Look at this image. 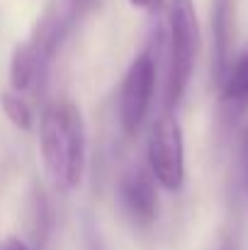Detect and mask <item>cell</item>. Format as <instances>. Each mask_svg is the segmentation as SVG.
<instances>
[{
    "mask_svg": "<svg viewBox=\"0 0 248 250\" xmlns=\"http://www.w3.org/2000/svg\"><path fill=\"white\" fill-rule=\"evenodd\" d=\"M39 146L54 187L68 192L81 185L85 170V124L73 102L54 100L44 107L39 119Z\"/></svg>",
    "mask_w": 248,
    "mask_h": 250,
    "instance_id": "cell-1",
    "label": "cell"
},
{
    "mask_svg": "<svg viewBox=\"0 0 248 250\" xmlns=\"http://www.w3.org/2000/svg\"><path fill=\"white\" fill-rule=\"evenodd\" d=\"M200 51V22L192 0H170L168 5V78L165 109H175L190 85Z\"/></svg>",
    "mask_w": 248,
    "mask_h": 250,
    "instance_id": "cell-2",
    "label": "cell"
},
{
    "mask_svg": "<svg viewBox=\"0 0 248 250\" xmlns=\"http://www.w3.org/2000/svg\"><path fill=\"white\" fill-rule=\"evenodd\" d=\"M149 167L165 189H180L185 182V144L180 124L173 114H163L149 134Z\"/></svg>",
    "mask_w": 248,
    "mask_h": 250,
    "instance_id": "cell-3",
    "label": "cell"
},
{
    "mask_svg": "<svg viewBox=\"0 0 248 250\" xmlns=\"http://www.w3.org/2000/svg\"><path fill=\"white\" fill-rule=\"evenodd\" d=\"M90 2L92 0H51L42 10L27 44L37 51V56L42 59V63L46 68L51 66V61L59 54L61 44L73 32V27L78 24L83 12L90 7Z\"/></svg>",
    "mask_w": 248,
    "mask_h": 250,
    "instance_id": "cell-4",
    "label": "cell"
},
{
    "mask_svg": "<svg viewBox=\"0 0 248 250\" xmlns=\"http://www.w3.org/2000/svg\"><path fill=\"white\" fill-rule=\"evenodd\" d=\"M154 90H156V61L151 51H141L132 61L119 87V122L127 134H136L139 126L144 124L154 100Z\"/></svg>",
    "mask_w": 248,
    "mask_h": 250,
    "instance_id": "cell-5",
    "label": "cell"
},
{
    "mask_svg": "<svg viewBox=\"0 0 248 250\" xmlns=\"http://www.w3.org/2000/svg\"><path fill=\"white\" fill-rule=\"evenodd\" d=\"M119 199L124 211L132 216L134 224L149 226L158 214V194L154 180L144 170H129L119 180Z\"/></svg>",
    "mask_w": 248,
    "mask_h": 250,
    "instance_id": "cell-6",
    "label": "cell"
},
{
    "mask_svg": "<svg viewBox=\"0 0 248 250\" xmlns=\"http://www.w3.org/2000/svg\"><path fill=\"white\" fill-rule=\"evenodd\" d=\"M212 42H214V78L219 81L234 56L236 0H214L212 2Z\"/></svg>",
    "mask_w": 248,
    "mask_h": 250,
    "instance_id": "cell-7",
    "label": "cell"
},
{
    "mask_svg": "<svg viewBox=\"0 0 248 250\" xmlns=\"http://www.w3.org/2000/svg\"><path fill=\"white\" fill-rule=\"evenodd\" d=\"M222 90V102L231 109V112H241L248 107V44L231 56L226 71L222 73V78L217 81Z\"/></svg>",
    "mask_w": 248,
    "mask_h": 250,
    "instance_id": "cell-8",
    "label": "cell"
},
{
    "mask_svg": "<svg viewBox=\"0 0 248 250\" xmlns=\"http://www.w3.org/2000/svg\"><path fill=\"white\" fill-rule=\"evenodd\" d=\"M46 66L42 63V59L37 56V51L22 42L15 46L12 59H10V85L17 92H29L37 85H42L44 76H46Z\"/></svg>",
    "mask_w": 248,
    "mask_h": 250,
    "instance_id": "cell-9",
    "label": "cell"
},
{
    "mask_svg": "<svg viewBox=\"0 0 248 250\" xmlns=\"http://www.w3.org/2000/svg\"><path fill=\"white\" fill-rule=\"evenodd\" d=\"M0 104H2L5 117H7L17 129H22V131L32 129V122H34V117H32V107H29V102L22 97V92H17V90H12V92H2V95H0Z\"/></svg>",
    "mask_w": 248,
    "mask_h": 250,
    "instance_id": "cell-10",
    "label": "cell"
},
{
    "mask_svg": "<svg viewBox=\"0 0 248 250\" xmlns=\"http://www.w3.org/2000/svg\"><path fill=\"white\" fill-rule=\"evenodd\" d=\"M0 250H37V248L27 246V243H24V241H20V238H7V241L0 246Z\"/></svg>",
    "mask_w": 248,
    "mask_h": 250,
    "instance_id": "cell-11",
    "label": "cell"
},
{
    "mask_svg": "<svg viewBox=\"0 0 248 250\" xmlns=\"http://www.w3.org/2000/svg\"><path fill=\"white\" fill-rule=\"evenodd\" d=\"M129 2H132L134 7H139V10H151V12H154V10H158V7L163 5L165 0H129Z\"/></svg>",
    "mask_w": 248,
    "mask_h": 250,
    "instance_id": "cell-12",
    "label": "cell"
},
{
    "mask_svg": "<svg viewBox=\"0 0 248 250\" xmlns=\"http://www.w3.org/2000/svg\"><path fill=\"white\" fill-rule=\"evenodd\" d=\"M88 250H102V248H100V243H97V238L88 236Z\"/></svg>",
    "mask_w": 248,
    "mask_h": 250,
    "instance_id": "cell-13",
    "label": "cell"
}]
</instances>
